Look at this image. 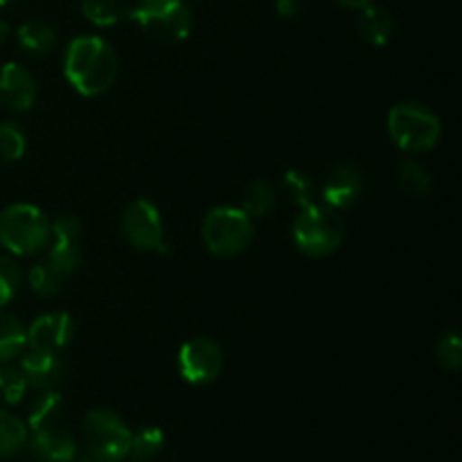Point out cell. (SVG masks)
Here are the masks:
<instances>
[{"label": "cell", "instance_id": "1", "mask_svg": "<svg viewBox=\"0 0 462 462\" xmlns=\"http://www.w3.org/2000/svg\"><path fill=\"white\" fill-rule=\"evenodd\" d=\"M63 75L68 84L84 97H97L116 84L120 59L102 36H77L63 54Z\"/></svg>", "mask_w": 462, "mask_h": 462}, {"label": "cell", "instance_id": "2", "mask_svg": "<svg viewBox=\"0 0 462 462\" xmlns=\"http://www.w3.org/2000/svg\"><path fill=\"white\" fill-rule=\"evenodd\" d=\"M52 221L32 203H12L0 212V246L16 257H30L50 244Z\"/></svg>", "mask_w": 462, "mask_h": 462}, {"label": "cell", "instance_id": "3", "mask_svg": "<svg viewBox=\"0 0 462 462\" xmlns=\"http://www.w3.org/2000/svg\"><path fill=\"white\" fill-rule=\"evenodd\" d=\"M291 235L300 253L310 257H328L341 248L346 239V224L338 210L314 201L311 206L300 208Z\"/></svg>", "mask_w": 462, "mask_h": 462}, {"label": "cell", "instance_id": "4", "mask_svg": "<svg viewBox=\"0 0 462 462\" xmlns=\"http://www.w3.org/2000/svg\"><path fill=\"white\" fill-rule=\"evenodd\" d=\"M442 134L440 120L420 102H402L388 113V135L409 156L431 152Z\"/></svg>", "mask_w": 462, "mask_h": 462}, {"label": "cell", "instance_id": "5", "mask_svg": "<svg viewBox=\"0 0 462 462\" xmlns=\"http://www.w3.org/2000/svg\"><path fill=\"white\" fill-rule=\"evenodd\" d=\"M129 18L161 43H180L194 27L192 9L185 0H138L129 9Z\"/></svg>", "mask_w": 462, "mask_h": 462}, {"label": "cell", "instance_id": "6", "mask_svg": "<svg viewBox=\"0 0 462 462\" xmlns=\"http://www.w3.org/2000/svg\"><path fill=\"white\" fill-rule=\"evenodd\" d=\"M201 239L217 257H235L253 242V219L233 206L212 208L201 221Z\"/></svg>", "mask_w": 462, "mask_h": 462}, {"label": "cell", "instance_id": "7", "mask_svg": "<svg viewBox=\"0 0 462 462\" xmlns=\"http://www.w3.org/2000/svg\"><path fill=\"white\" fill-rule=\"evenodd\" d=\"M131 431L125 420L108 409H93L81 420V438L88 454L122 462L129 458Z\"/></svg>", "mask_w": 462, "mask_h": 462}, {"label": "cell", "instance_id": "8", "mask_svg": "<svg viewBox=\"0 0 462 462\" xmlns=\"http://www.w3.org/2000/svg\"><path fill=\"white\" fill-rule=\"evenodd\" d=\"M120 230L126 242L138 251L165 253V224L156 203L149 199H134L125 208L120 219Z\"/></svg>", "mask_w": 462, "mask_h": 462}, {"label": "cell", "instance_id": "9", "mask_svg": "<svg viewBox=\"0 0 462 462\" xmlns=\"http://www.w3.org/2000/svg\"><path fill=\"white\" fill-rule=\"evenodd\" d=\"M224 352L210 338H189L176 355V370L189 386H208L224 373Z\"/></svg>", "mask_w": 462, "mask_h": 462}, {"label": "cell", "instance_id": "10", "mask_svg": "<svg viewBox=\"0 0 462 462\" xmlns=\"http://www.w3.org/2000/svg\"><path fill=\"white\" fill-rule=\"evenodd\" d=\"M81 233H84V226L77 215H61L52 221V246L48 251V260L61 271L66 278H70L77 269L81 266Z\"/></svg>", "mask_w": 462, "mask_h": 462}, {"label": "cell", "instance_id": "11", "mask_svg": "<svg viewBox=\"0 0 462 462\" xmlns=\"http://www.w3.org/2000/svg\"><path fill=\"white\" fill-rule=\"evenodd\" d=\"M25 337L30 350L61 355L75 338V320L66 311H48L34 319L30 328H25Z\"/></svg>", "mask_w": 462, "mask_h": 462}, {"label": "cell", "instance_id": "12", "mask_svg": "<svg viewBox=\"0 0 462 462\" xmlns=\"http://www.w3.org/2000/svg\"><path fill=\"white\" fill-rule=\"evenodd\" d=\"M36 79L21 63L0 66V106L12 113H25L36 104Z\"/></svg>", "mask_w": 462, "mask_h": 462}, {"label": "cell", "instance_id": "13", "mask_svg": "<svg viewBox=\"0 0 462 462\" xmlns=\"http://www.w3.org/2000/svg\"><path fill=\"white\" fill-rule=\"evenodd\" d=\"M364 174L355 165H338L323 183V203L334 210H347L364 197Z\"/></svg>", "mask_w": 462, "mask_h": 462}, {"label": "cell", "instance_id": "14", "mask_svg": "<svg viewBox=\"0 0 462 462\" xmlns=\"http://www.w3.org/2000/svg\"><path fill=\"white\" fill-rule=\"evenodd\" d=\"M21 373L25 374L27 383L39 391H48V388L59 386L66 377V364H63L61 355L57 352H43V350H30L27 347L21 355V364H18Z\"/></svg>", "mask_w": 462, "mask_h": 462}, {"label": "cell", "instance_id": "15", "mask_svg": "<svg viewBox=\"0 0 462 462\" xmlns=\"http://www.w3.org/2000/svg\"><path fill=\"white\" fill-rule=\"evenodd\" d=\"M27 442H30L32 454L45 462H72L77 456V440L66 429H39V431H32Z\"/></svg>", "mask_w": 462, "mask_h": 462}, {"label": "cell", "instance_id": "16", "mask_svg": "<svg viewBox=\"0 0 462 462\" xmlns=\"http://www.w3.org/2000/svg\"><path fill=\"white\" fill-rule=\"evenodd\" d=\"M393 32H395V21L386 9L377 7V5H368V7L361 9L359 34L370 45H377V48L388 45L393 39Z\"/></svg>", "mask_w": 462, "mask_h": 462}, {"label": "cell", "instance_id": "17", "mask_svg": "<svg viewBox=\"0 0 462 462\" xmlns=\"http://www.w3.org/2000/svg\"><path fill=\"white\" fill-rule=\"evenodd\" d=\"M63 413V397L59 395L54 388L41 391L39 395L32 400L30 411H27V429L30 431H39V429L57 427L59 418Z\"/></svg>", "mask_w": 462, "mask_h": 462}, {"label": "cell", "instance_id": "18", "mask_svg": "<svg viewBox=\"0 0 462 462\" xmlns=\"http://www.w3.org/2000/svg\"><path fill=\"white\" fill-rule=\"evenodd\" d=\"M16 41L30 57H45L57 48V34L43 21H25L16 30Z\"/></svg>", "mask_w": 462, "mask_h": 462}, {"label": "cell", "instance_id": "19", "mask_svg": "<svg viewBox=\"0 0 462 462\" xmlns=\"http://www.w3.org/2000/svg\"><path fill=\"white\" fill-rule=\"evenodd\" d=\"M27 347L25 325L16 316L0 311V364H12Z\"/></svg>", "mask_w": 462, "mask_h": 462}, {"label": "cell", "instance_id": "20", "mask_svg": "<svg viewBox=\"0 0 462 462\" xmlns=\"http://www.w3.org/2000/svg\"><path fill=\"white\" fill-rule=\"evenodd\" d=\"M30 440V429L16 415L0 411V460L16 456Z\"/></svg>", "mask_w": 462, "mask_h": 462}, {"label": "cell", "instance_id": "21", "mask_svg": "<svg viewBox=\"0 0 462 462\" xmlns=\"http://www.w3.org/2000/svg\"><path fill=\"white\" fill-rule=\"evenodd\" d=\"M27 280H30V287L36 296L41 298H54L61 293L63 289V280H68L48 257L36 262L34 266L27 273Z\"/></svg>", "mask_w": 462, "mask_h": 462}, {"label": "cell", "instance_id": "22", "mask_svg": "<svg viewBox=\"0 0 462 462\" xmlns=\"http://www.w3.org/2000/svg\"><path fill=\"white\" fill-rule=\"evenodd\" d=\"M81 14L95 27H113L129 16V9L122 0H84L81 3Z\"/></svg>", "mask_w": 462, "mask_h": 462}, {"label": "cell", "instance_id": "23", "mask_svg": "<svg viewBox=\"0 0 462 462\" xmlns=\"http://www.w3.org/2000/svg\"><path fill=\"white\" fill-rule=\"evenodd\" d=\"M275 201H278V192L271 183L266 180H253L242 194V210L246 212L248 217H264L269 215L275 208Z\"/></svg>", "mask_w": 462, "mask_h": 462}, {"label": "cell", "instance_id": "24", "mask_svg": "<svg viewBox=\"0 0 462 462\" xmlns=\"http://www.w3.org/2000/svg\"><path fill=\"white\" fill-rule=\"evenodd\" d=\"M397 180H400V188L411 197H427L431 192V174L415 158H404L400 162Z\"/></svg>", "mask_w": 462, "mask_h": 462}, {"label": "cell", "instance_id": "25", "mask_svg": "<svg viewBox=\"0 0 462 462\" xmlns=\"http://www.w3.org/2000/svg\"><path fill=\"white\" fill-rule=\"evenodd\" d=\"M165 449V433L158 427H144L131 436L129 456L135 462H149Z\"/></svg>", "mask_w": 462, "mask_h": 462}, {"label": "cell", "instance_id": "26", "mask_svg": "<svg viewBox=\"0 0 462 462\" xmlns=\"http://www.w3.org/2000/svg\"><path fill=\"white\" fill-rule=\"evenodd\" d=\"M282 192L287 194L289 201L296 203V206H311L316 192L314 179L302 170H289L287 174L282 176Z\"/></svg>", "mask_w": 462, "mask_h": 462}, {"label": "cell", "instance_id": "27", "mask_svg": "<svg viewBox=\"0 0 462 462\" xmlns=\"http://www.w3.org/2000/svg\"><path fill=\"white\" fill-rule=\"evenodd\" d=\"M27 388H30V383H27L25 374L21 373L18 365L0 364V400L5 404H21L27 395Z\"/></svg>", "mask_w": 462, "mask_h": 462}, {"label": "cell", "instance_id": "28", "mask_svg": "<svg viewBox=\"0 0 462 462\" xmlns=\"http://www.w3.org/2000/svg\"><path fill=\"white\" fill-rule=\"evenodd\" d=\"M27 140L16 122H0V161L18 162L25 156Z\"/></svg>", "mask_w": 462, "mask_h": 462}, {"label": "cell", "instance_id": "29", "mask_svg": "<svg viewBox=\"0 0 462 462\" xmlns=\"http://www.w3.org/2000/svg\"><path fill=\"white\" fill-rule=\"evenodd\" d=\"M436 361L447 373H458L462 365V341L458 332H445L438 338Z\"/></svg>", "mask_w": 462, "mask_h": 462}, {"label": "cell", "instance_id": "30", "mask_svg": "<svg viewBox=\"0 0 462 462\" xmlns=\"http://www.w3.org/2000/svg\"><path fill=\"white\" fill-rule=\"evenodd\" d=\"M21 280L23 273L18 262L9 255H0V310L16 298Z\"/></svg>", "mask_w": 462, "mask_h": 462}, {"label": "cell", "instance_id": "31", "mask_svg": "<svg viewBox=\"0 0 462 462\" xmlns=\"http://www.w3.org/2000/svg\"><path fill=\"white\" fill-rule=\"evenodd\" d=\"M300 7V0H275V12L280 18H293Z\"/></svg>", "mask_w": 462, "mask_h": 462}, {"label": "cell", "instance_id": "32", "mask_svg": "<svg viewBox=\"0 0 462 462\" xmlns=\"http://www.w3.org/2000/svg\"><path fill=\"white\" fill-rule=\"evenodd\" d=\"M338 3L346 5V7H350V9H364V7H368V5H373L374 0H338Z\"/></svg>", "mask_w": 462, "mask_h": 462}, {"label": "cell", "instance_id": "33", "mask_svg": "<svg viewBox=\"0 0 462 462\" xmlns=\"http://www.w3.org/2000/svg\"><path fill=\"white\" fill-rule=\"evenodd\" d=\"M9 32H12V30H9V25H7V23H5V21H0V45H3L5 41L9 39Z\"/></svg>", "mask_w": 462, "mask_h": 462}, {"label": "cell", "instance_id": "34", "mask_svg": "<svg viewBox=\"0 0 462 462\" xmlns=\"http://www.w3.org/2000/svg\"><path fill=\"white\" fill-rule=\"evenodd\" d=\"M77 462H116V460H108V458H102V456L88 454V456H84V458H79Z\"/></svg>", "mask_w": 462, "mask_h": 462}, {"label": "cell", "instance_id": "35", "mask_svg": "<svg viewBox=\"0 0 462 462\" xmlns=\"http://www.w3.org/2000/svg\"><path fill=\"white\" fill-rule=\"evenodd\" d=\"M7 3H14V0H0V5H7Z\"/></svg>", "mask_w": 462, "mask_h": 462}]
</instances>
